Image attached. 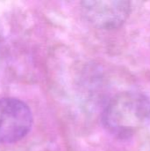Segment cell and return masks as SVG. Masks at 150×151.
Returning <instances> with one entry per match:
<instances>
[{
  "label": "cell",
  "mask_w": 150,
  "mask_h": 151,
  "mask_svg": "<svg viewBox=\"0 0 150 151\" xmlns=\"http://www.w3.org/2000/svg\"><path fill=\"white\" fill-rule=\"evenodd\" d=\"M106 130L119 139H128L150 123V99L137 91H124L111 97L102 113Z\"/></svg>",
  "instance_id": "6da1fadb"
},
{
  "label": "cell",
  "mask_w": 150,
  "mask_h": 151,
  "mask_svg": "<svg viewBox=\"0 0 150 151\" xmlns=\"http://www.w3.org/2000/svg\"><path fill=\"white\" fill-rule=\"evenodd\" d=\"M33 125L30 108L14 97L0 99V144H11L26 137Z\"/></svg>",
  "instance_id": "7a4b0ae2"
},
{
  "label": "cell",
  "mask_w": 150,
  "mask_h": 151,
  "mask_svg": "<svg viewBox=\"0 0 150 151\" xmlns=\"http://www.w3.org/2000/svg\"><path fill=\"white\" fill-rule=\"evenodd\" d=\"M80 10L85 19L93 27L103 30L119 28L127 20L131 3L123 0L83 1Z\"/></svg>",
  "instance_id": "3957f363"
}]
</instances>
